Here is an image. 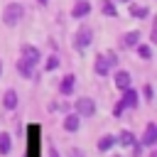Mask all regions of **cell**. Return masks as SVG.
I'll use <instances>...</instances> for the list:
<instances>
[{"label":"cell","instance_id":"6da1fadb","mask_svg":"<svg viewBox=\"0 0 157 157\" xmlns=\"http://www.w3.org/2000/svg\"><path fill=\"white\" fill-rule=\"evenodd\" d=\"M22 20H25V5L22 2L12 0V2H7L2 7V25L5 27H17Z\"/></svg>","mask_w":157,"mask_h":157},{"label":"cell","instance_id":"7a4b0ae2","mask_svg":"<svg viewBox=\"0 0 157 157\" xmlns=\"http://www.w3.org/2000/svg\"><path fill=\"white\" fill-rule=\"evenodd\" d=\"M91 44H93V29H91L88 25H78L76 32H74V37H71V47H74L78 54H83Z\"/></svg>","mask_w":157,"mask_h":157},{"label":"cell","instance_id":"3957f363","mask_svg":"<svg viewBox=\"0 0 157 157\" xmlns=\"http://www.w3.org/2000/svg\"><path fill=\"white\" fill-rule=\"evenodd\" d=\"M71 110H74L78 118H93V115H96V101L88 98V96H78V98H74Z\"/></svg>","mask_w":157,"mask_h":157},{"label":"cell","instance_id":"277c9868","mask_svg":"<svg viewBox=\"0 0 157 157\" xmlns=\"http://www.w3.org/2000/svg\"><path fill=\"white\" fill-rule=\"evenodd\" d=\"M20 59L37 69V66L42 64V49L34 47V44H27V42H25V44H20Z\"/></svg>","mask_w":157,"mask_h":157},{"label":"cell","instance_id":"5b68a950","mask_svg":"<svg viewBox=\"0 0 157 157\" xmlns=\"http://www.w3.org/2000/svg\"><path fill=\"white\" fill-rule=\"evenodd\" d=\"M120 93H123V96H120V103L125 105V110H137V105H140V91L132 88V86H128V88H123Z\"/></svg>","mask_w":157,"mask_h":157},{"label":"cell","instance_id":"8992f818","mask_svg":"<svg viewBox=\"0 0 157 157\" xmlns=\"http://www.w3.org/2000/svg\"><path fill=\"white\" fill-rule=\"evenodd\" d=\"M91 12H93V5H91V0H76V2L71 5V10H69L71 20H86Z\"/></svg>","mask_w":157,"mask_h":157},{"label":"cell","instance_id":"52a82bcc","mask_svg":"<svg viewBox=\"0 0 157 157\" xmlns=\"http://www.w3.org/2000/svg\"><path fill=\"white\" fill-rule=\"evenodd\" d=\"M110 76H113V86L118 88V91H123V88H128V86H132V74L130 71H125V69H113L110 71Z\"/></svg>","mask_w":157,"mask_h":157},{"label":"cell","instance_id":"ba28073f","mask_svg":"<svg viewBox=\"0 0 157 157\" xmlns=\"http://www.w3.org/2000/svg\"><path fill=\"white\" fill-rule=\"evenodd\" d=\"M140 39H142V32H140V29H130V32H125V34L118 39V49H120V52L132 49V47H135Z\"/></svg>","mask_w":157,"mask_h":157},{"label":"cell","instance_id":"9c48e42d","mask_svg":"<svg viewBox=\"0 0 157 157\" xmlns=\"http://www.w3.org/2000/svg\"><path fill=\"white\" fill-rule=\"evenodd\" d=\"M81 125H83V118H78L74 110H69V113H64V120H61V128L66 130V132H78L81 130Z\"/></svg>","mask_w":157,"mask_h":157},{"label":"cell","instance_id":"30bf717a","mask_svg":"<svg viewBox=\"0 0 157 157\" xmlns=\"http://www.w3.org/2000/svg\"><path fill=\"white\" fill-rule=\"evenodd\" d=\"M59 96H74V88H76V74H64L59 78Z\"/></svg>","mask_w":157,"mask_h":157},{"label":"cell","instance_id":"8fae6325","mask_svg":"<svg viewBox=\"0 0 157 157\" xmlns=\"http://www.w3.org/2000/svg\"><path fill=\"white\" fill-rule=\"evenodd\" d=\"M140 142H142L145 147H155V145H157V123H155V120H150V123L145 125V132H142Z\"/></svg>","mask_w":157,"mask_h":157},{"label":"cell","instance_id":"7c38bea8","mask_svg":"<svg viewBox=\"0 0 157 157\" xmlns=\"http://www.w3.org/2000/svg\"><path fill=\"white\" fill-rule=\"evenodd\" d=\"M128 12H130V17L132 20H147L150 15H152V10L147 7V5H140V2H128Z\"/></svg>","mask_w":157,"mask_h":157},{"label":"cell","instance_id":"4fadbf2b","mask_svg":"<svg viewBox=\"0 0 157 157\" xmlns=\"http://www.w3.org/2000/svg\"><path fill=\"white\" fill-rule=\"evenodd\" d=\"M110 64H108V59H105V54H96V59H93V74L96 76H110Z\"/></svg>","mask_w":157,"mask_h":157},{"label":"cell","instance_id":"5bb4252c","mask_svg":"<svg viewBox=\"0 0 157 157\" xmlns=\"http://www.w3.org/2000/svg\"><path fill=\"white\" fill-rule=\"evenodd\" d=\"M2 108L5 110H17L20 108V93L15 88H5V93H2Z\"/></svg>","mask_w":157,"mask_h":157},{"label":"cell","instance_id":"9a60e30c","mask_svg":"<svg viewBox=\"0 0 157 157\" xmlns=\"http://www.w3.org/2000/svg\"><path fill=\"white\" fill-rule=\"evenodd\" d=\"M98 12H101L103 17H110V20H118V17H120L115 0H101V2H98Z\"/></svg>","mask_w":157,"mask_h":157},{"label":"cell","instance_id":"2e32d148","mask_svg":"<svg viewBox=\"0 0 157 157\" xmlns=\"http://www.w3.org/2000/svg\"><path fill=\"white\" fill-rule=\"evenodd\" d=\"M132 49H135L137 59H142V61H152V59H155V49H152V44H150V42H142V39H140Z\"/></svg>","mask_w":157,"mask_h":157},{"label":"cell","instance_id":"e0dca14e","mask_svg":"<svg viewBox=\"0 0 157 157\" xmlns=\"http://www.w3.org/2000/svg\"><path fill=\"white\" fill-rule=\"evenodd\" d=\"M135 140H137V135H135L132 130H128V128H125V130H120V132L115 135V145H120V147H130Z\"/></svg>","mask_w":157,"mask_h":157},{"label":"cell","instance_id":"ac0fdd59","mask_svg":"<svg viewBox=\"0 0 157 157\" xmlns=\"http://www.w3.org/2000/svg\"><path fill=\"white\" fill-rule=\"evenodd\" d=\"M96 147H98V152H110V150L115 147V135H110V132L101 135L98 142H96Z\"/></svg>","mask_w":157,"mask_h":157},{"label":"cell","instance_id":"d6986e66","mask_svg":"<svg viewBox=\"0 0 157 157\" xmlns=\"http://www.w3.org/2000/svg\"><path fill=\"white\" fill-rule=\"evenodd\" d=\"M15 69H17V74H20L22 78H29V81L34 78V71H37L34 66H29V64H27V61H22V59H17V61H15Z\"/></svg>","mask_w":157,"mask_h":157},{"label":"cell","instance_id":"ffe728a7","mask_svg":"<svg viewBox=\"0 0 157 157\" xmlns=\"http://www.w3.org/2000/svg\"><path fill=\"white\" fill-rule=\"evenodd\" d=\"M44 61V71H56L59 66H61V56H59V52H52L47 59H42Z\"/></svg>","mask_w":157,"mask_h":157},{"label":"cell","instance_id":"44dd1931","mask_svg":"<svg viewBox=\"0 0 157 157\" xmlns=\"http://www.w3.org/2000/svg\"><path fill=\"white\" fill-rule=\"evenodd\" d=\"M12 152V135L10 132H0V155H10Z\"/></svg>","mask_w":157,"mask_h":157},{"label":"cell","instance_id":"7402d4cb","mask_svg":"<svg viewBox=\"0 0 157 157\" xmlns=\"http://www.w3.org/2000/svg\"><path fill=\"white\" fill-rule=\"evenodd\" d=\"M140 101H145V103H152V101H155V88H152V83H142V88H140Z\"/></svg>","mask_w":157,"mask_h":157},{"label":"cell","instance_id":"603a6c76","mask_svg":"<svg viewBox=\"0 0 157 157\" xmlns=\"http://www.w3.org/2000/svg\"><path fill=\"white\" fill-rule=\"evenodd\" d=\"M103 54H105V59H108L110 69H118V66H120V56H118V52H115V49H108V52H103Z\"/></svg>","mask_w":157,"mask_h":157},{"label":"cell","instance_id":"cb8c5ba5","mask_svg":"<svg viewBox=\"0 0 157 157\" xmlns=\"http://www.w3.org/2000/svg\"><path fill=\"white\" fill-rule=\"evenodd\" d=\"M142 152H145V145H142L140 140H135V142L130 145V157H145Z\"/></svg>","mask_w":157,"mask_h":157},{"label":"cell","instance_id":"d4e9b609","mask_svg":"<svg viewBox=\"0 0 157 157\" xmlns=\"http://www.w3.org/2000/svg\"><path fill=\"white\" fill-rule=\"evenodd\" d=\"M110 113H113V118H123V113H125V105L120 103V98H118V103L113 105V110H110Z\"/></svg>","mask_w":157,"mask_h":157},{"label":"cell","instance_id":"484cf974","mask_svg":"<svg viewBox=\"0 0 157 157\" xmlns=\"http://www.w3.org/2000/svg\"><path fill=\"white\" fill-rule=\"evenodd\" d=\"M71 155H74V157H86V155H83V150H71Z\"/></svg>","mask_w":157,"mask_h":157},{"label":"cell","instance_id":"4316f807","mask_svg":"<svg viewBox=\"0 0 157 157\" xmlns=\"http://www.w3.org/2000/svg\"><path fill=\"white\" fill-rule=\"evenodd\" d=\"M37 5H42V7H47V5H49V0H37Z\"/></svg>","mask_w":157,"mask_h":157},{"label":"cell","instance_id":"83f0119b","mask_svg":"<svg viewBox=\"0 0 157 157\" xmlns=\"http://www.w3.org/2000/svg\"><path fill=\"white\" fill-rule=\"evenodd\" d=\"M49 157H59V155H56V150H54V147H52V150H49Z\"/></svg>","mask_w":157,"mask_h":157},{"label":"cell","instance_id":"f1b7e54d","mask_svg":"<svg viewBox=\"0 0 157 157\" xmlns=\"http://www.w3.org/2000/svg\"><path fill=\"white\" fill-rule=\"evenodd\" d=\"M2 71H5V64H2V59H0V78H2Z\"/></svg>","mask_w":157,"mask_h":157},{"label":"cell","instance_id":"f546056e","mask_svg":"<svg viewBox=\"0 0 157 157\" xmlns=\"http://www.w3.org/2000/svg\"><path fill=\"white\" fill-rule=\"evenodd\" d=\"M145 157H157V150H152L150 155H145Z\"/></svg>","mask_w":157,"mask_h":157},{"label":"cell","instance_id":"4dcf8cb0","mask_svg":"<svg viewBox=\"0 0 157 157\" xmlns=\"http://www.w3.org/2000/svg\"><path fill=\"white\" fill-rule=\"evenodd\" d=\"M115 2H130V0H115Z\"/></svg>","mask_w":157,"mask_h":157},{"label":"cell","instance_id":"1f68e13d","mask_svg":"<svg viewBox=\"0 0 157 157\" xmlns=\"http://www.w3.org/2000/svg\"><path fill=\"white\" fill-rule=\"evenodd\" d=\"M110 157H123V155H110Z\"/></svg>","mask_w":157,"mask_h":157}]
</instances>
